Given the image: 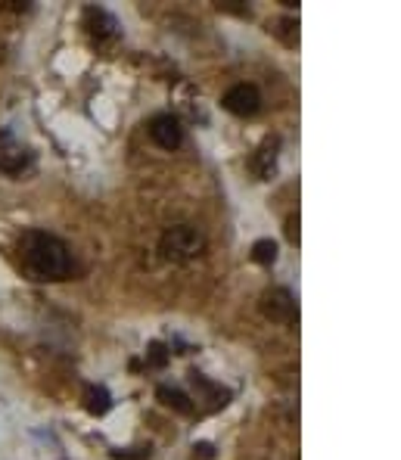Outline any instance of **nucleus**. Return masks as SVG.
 Returning <instances> with one entry per match:
<instances>
[{
	"mask_svg": "<svg viewBox=\"0 0 401 460\" xmlns=\"http://www.w3.org/2000/svg\"><path fill=\"white\" fill-rule=\"evenodd\" d=\"M190 383H193V389H196V401H203L205 411H218V407H224L227 401H231V389H224V386L205 379L203 373L193 370L190 373Z\"/></svg>",
	"mask_w": 401,
	"mask_h": 460,
	"instance_id": "obj_7",
	"label": "nucleus"
},
{
	"mask_svg": "<svg viewBox=\"0 0 401 460\" xmlns=\"http://www.w3.org/2000/svg\"><path fill=\"white\" fill-rule=\"evenodd\" d=\"M109 405H112V398H109V392L103 389V386H90L88 392H84V407H88L90 414H106L109 411Z\"/></svg>",
	"mask_w": 401,
	"mask_h": 460,
	"instance_id": "obj_11",
	"label": "nucleus"
},
{
	"mask_svg": "<svg viewBox=\"0 0 401 460\" xmlns=\"http://www.w3.org/2000/svg\"><path fill=\"white\" fill-rule=\"evenodd\" d=\"M32 159V153L22 147V143H16L10 131H0V171H6V175H19V171L28 165Z\"/></svg>",
	"mask_w": 401,
	"mask_h": 460,
	"instance_id": "obj_6",
	"label": "nucleus"
},
{
	"mask_svg": "<svg viewBox=\"0 0 401 460\" xmlns=\"http://www.w3.org/2000/svg\"><path fill=\"white\" fill-rule=\"evenodd\" d=\"M159 401L165 407H171V411H177V414H193V398H187L181 389H168V386H159Z\"/></svg>",
	"mask_w": 401,
	"mask_h": 460,
	"instance_id": "obj_10",
	"label": "nucleus"
},
{
	"mask_svg": "<svg viewBox=\"0 0 401 460\" xmlns=\"http://www.w3.org/2000/svg\"><path fill=\"white\" fill-rule=\"evenodd\" d=\"M147 361L153 364V367H165V361H168V351H165V345H162V342H153V345H149V351H147Z\"/></svg>",
	"mask_w": 401,
	"mask_h": 460,
	"instance_id": "obj_14",
	"label": "nucleus"
},
{
	"mask_svg": "<svg viewBox=\"0 0 401 460\" xmlns=\"http://www.w3.org/2000/svg\"><path fill=\"white\" fill-rule=\"evenodd\" d=\"M286 240L299 243V215H292V218L286 221Z\"/></svg>",
	"mask_w": 401,
	"mask_h": 460,
	"instance_id": "obj_16",
	"label": "nucleus"
},
{
	"mask_svg": "<svg viewBox=\"0 0 401 460\" xmlns=\"http://www.w3.org/2000/svg\"><path fill=\"white\" fill-rule=\"evenodd\" d=\"M277 147H280V140H264L261 149L252 156V171L261 177V181H268L271 175L277 171Z\"/></svg>",
	"mask_w": 401,
	"mask_h": 460,
	"instance_id": "obj_9",
	"label": "nucleus"
},
{
	"mask_svg": "<svg viewBox=\"0 0 401 460\" xmlns=\"http://www.w3.org/2000/svg\"><path fill=\"white\" fill-rule=\"evenodd\" d=\"M218 10H227V13H249L246 6H236V0H221Z\"/></svg>",
	"mask_w": 401,
	"mask_h": 460,
	"instance_id": "obj_17",
	"label": "nucleus"
},
{
	"mask_svg": "<svg viewBox=\"0 0 401 460\" xmlns=\"http://www.w3.org/2000/svg\"><path fill=\"white\" fill-rule=\"evenodd\" d=\"M84 28H88L90 38L106 41V38H112V34H116L118 22H116V16H112V13L100 10V6H88V10H84Z\"/></svg>",
	"mask_w": 401,
	"mask_h": 460,
	"instance_id": "obj_8",
	"label": "nucleus"
},
{
	"mask_svg": "<svg viewBox=\"0 0 401 460\" xmlns=\"http://www.w3.org/2000/svg\"><path fill=\"white\" fill-rule=\"evenodd\" d=\"M280 28H277V38H283V44H299V22L296 19H280V22H277Z\"/></svg>",
	"mask_w": 401,
	"mask_h": 460,
	"instance_id": "obj_13",
	"label": "nucleus"
},
{
	"mask_svg": "<svg viewBox=\"0 0 401 460\" xmlns=\"http://www.w3.org/2000/svg\"><path fill=\"white\" fill-rule=\"evenodd\" d=\"M252 262L274 264L277 262V243L274 240H255L252 243Z\"/></svg>",
	"mask_w": 401,
	"mask_h": 460,
	"instance_id": "obj_12",
	"label": "nucleus"
},
{
	"mask_svg": "<svg viewBox=\"0 0 401 460\" xmlns=\"http://www.w3.org/2000/svg\"><path fill=\"white\" fill-rule=\"evenodd\" d=\"M19 255H22L25 271L34 280H62L72 271L69 246L53 234L44 230H32L19 243Z\"/></svg>",
	"mask_w": 401,
	"mask_h": 460,
	"instance_id": "obj_1",
	"label": "nucleus"
},
{
	"mask_svg": "<svg viewBox=\"0 0 401 460\" xmlns=\"http://www.w3.org/2000/svg\"><path fill=\"white\" fill-rule=\"evenodd\" d=\"M159 249L171 262H187V258H196L205 249V236L193 224H175L162 234Z\"/></svg>",
	"mask_w": 401,
	"mask_h": 460,
	"instance_id": "obj_2",
	"label": "nucleus"
},
{
	"mask_svg": "<svg viewBox=\"0 0 401 460\" xmlns=\"http://www.w3.org/2000/svg\"><path fill=\"white\" fill-rule=\"evenodd\" d=\"M149 137L162 149H177L184 143V128L175 115H156V119L149 121Z\"/></svg>",
	"mask_w": 401,
	"mask_h": 460,
	"instance_id": "obj_5",
	"label": "nucleus"
},
{
	"mask_svg": "<svg viewBox=\"0 0 401 460\" xmlns=\"http://www.w3.org/2000/svg\"><path fill=\"white\" fill-rule=\"evenodd\" d=\"M215 457V448L209 442H196L193 445V460H212Z\"/></svg>",
	"mask_w": 401,
	"mask_h": 460,
	"instance_id": "obj_15",
	"label": "nucleus"
},
{
	"mask_svg": "<svg viewBox=\"0 0 401 460\" xmlns=\"http://www.w3.org/2000/svg\"><path fill=\"white\" fill-rule=\"evenodd\" d=\"M261 314L274 323H292L299 320V308H296V299L290 296V290L283 286H274L261 296Z\"/></svg>",
	"mask_w": 401,
	"mask_h": 460,
	"instance_id": "obj_3",
	"label": "nucleus"
},
{
	"mask_svg": "<svg viewBox=\"0 0 401 460\" xmlns=\"http://www.w3.org/2000/svg\"><path fill=\"white\" fill-rule=\"evenodd\" d=\"M221 106H224L227 112L246 119V115H255L261 109V93L255 84H233V88L221 97Z\"/></svg>",
	"mask_w": 401,
	"mask_h": 460,
	"instance_id": "obj_4",
	"label": "nucleus"
}]
</instances>
